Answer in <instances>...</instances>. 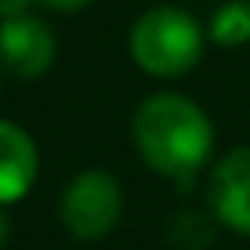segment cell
<instances>
[{
    "instance_id": "3",
    "label": "cell",
    "mask_w": 250,
    "mask_h": 250,
    "mask_svg": "<svg viewBox=\"0 0 250 250\" xmlns=\"http://www.w3.org/2000/svg\"><path fill=\"white\" fill-rule=\"evenodd\" d=\"M120 212H124V188L110 171H100V168L79 171L65 185L62 206H59L65 229L86 243L113 233V226L120 223Z\"/></svg>"
},
{
    "instance_id": "8",
    "label": "cell",
    "mask_w": 250,
    "mask_h": 250,
    "mask_svg": "<svg viewBox=\"0 0 250 250\" xmlns=\"http://www.w3.org/2000/svg\"><path fill=\"white\" fill-rule=\"evenodd\" d=\"M31 4H35V0H0V21L28 14V7H31Z\"/></svg>"
},
{
    "instance_id": "4",
    "label": "cell",
    "mask_w": 250,
    "mask_h": 250,
    "mask_svg": "<svg viewBox=\"0 0 250 250\" xmlns=\"http://www.w3.org/2000/svg\"><path fill=\"white\" fill-rule=\"evenodd\" d=\"M55 62V35L35 14L0 21V65L14 79H42Z\"/></svg>"
},
{
    "instance_id": "6",
    "label": "cell",
    "mask_w": 250,
    "mask_h": 250,
    "mask_svg": "<svg viewBox=\"0 0 250 250\" xmlns=\"http://www.w3.org/2000/svg\"><path fill=\"white\" fill-rule=\"evenodd\" d=\"M38 178V147L31 134L11 120H0V206L21 202Z\"/></svg>"
},
{
    "instance_id": "1",
    "label": "cell",
    "mask_w": 250,
    "mask_h": 250,
    "mask_svg": "<svg viewBox=\"0 0 250 250\" xmlns=\"http://www.w3.org/2000/svg\"><path fill=\"white\" fill-rule=\"evenodd\" d=\"M134 147L144 165L171 182H192L202 165L212 158L216 130L206 110L182 93H154L147 96L130 120Z\"/></svg>"
},
{
    "instance_id": "7",
    "label": "cell",
    "mask_w": 250,
    "mask_h": 250,
    "mask_svg": "<svg viewBox=\"0 0 250 250\" xmlns=\"http://www.w3.org/2000/svg\"><path fill=\"white\" fill-rule=\"evenodd\" d=\"M209 38L223 48H240L250 42V4L247 0H226L209 21Z\"/></svg>"
},
{
    "instance_id": "9",
    "label": "cell",
    "mask_w": 250,
    "mask_h": 250,
    "mask_svg": "<svg viewBox=\"0 0 250 250\" xmlns=\"http://www.w3.org/2000/svg\"><path fill=\"white\" fill-rule=\"evenodd\" d=\"M38 4H45V7H52V11H62V14H72V11L89 7L93 0H38Z\"/></svg>"
},
{
    "instance_id": "10",
    "label": "cell",
    "mask_w": 250,
    "mask_h": 250,
    "mask_svg": "<svg viewBox=\"0 0 250 250\" xmlns=\"http://www.w3.org/2000/svg\"><path fill=\"white\" fill-rule=\"evenodd\" d=\"M7 243H11V216L4 212V206H0V250Z\"/></svg>"
},
{
    "instance_id": "2",
    "label": "cell",
    "mask_w": 250,
    "mask_h": 250,
    "mask_svg": "<svg viewBox=\"0 0 250 250\" xmlns=\"http://www.w3.org/2000/svg\"><path fill=\"white\" fill-rule=\"evenodd\" d=\"M202 48V28L182 7H151L130 28V59L158 79H178L195 69Z\"/></svg>"
},
{
    "instance_id": "5",
    "label": "cell",
    "mask_w": 250,
    "mask_h": 250,
    "mask_svg": "<svg viewBox=\"0 0 250 250\" xmlns=\"http://www.w3.org/2000/svg\"><path fill=\"white\" fill-rule=\"evenodd\" d=\"M209 209L226 229L250 236V147L219 158L209 178Z\"/></svg>"
}]
</instances>
